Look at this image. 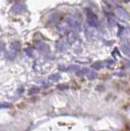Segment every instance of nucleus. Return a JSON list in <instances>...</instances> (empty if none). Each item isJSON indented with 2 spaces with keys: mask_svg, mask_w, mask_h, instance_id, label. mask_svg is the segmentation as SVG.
<instances>
[{
  "mask_svg": "<svg viewBox=\"0 0 130 131\" xmlns=\"http://www.w3.org/2000/svg\"><path fill=\"white\" fill-rule=\"evenodd\" d=\"M88 23L89 25L92 27H96L97 28L99 26V21H98V18L96 15L92 13V12H88Z\"/></svg>",
  "mask_w": 130,
  "mask_h": 131,
  "instance_id": "nucleus-1",
  "label": "nucleus"
},
{
  "mask_svg": "<svg viewBox=\"0 0 130 131\" xmlns=\"http://www.w3.org/2000/svg\"><path fill=\"white\" fill-rule=\"evenodd\" d=\"M116 15H117V17L121 20H127L129 18L128 14L125 12V10H123V9L120 8V7H117L116 8Z\"/></svg>",
  "mask_w": 130,
  "mask_h": 131,
  "instance_id": "nucleus-2",
  "label": "nucleus"
},
{
  "mask_svg": "<svg viewBox=\"0 0 130 131\" xmlns=\"http://www.w3.org/2000/svg\"><path fill=\"white\" fill-rule=\"evenodd\" d=\"M25 9H26V7L24 6L23 4H16L13 7V11L15 13H23L25 11Z\"/></svg>",
  "mask_w": 130,
  "mask_h": 131,
  "instance_id": "nucleus-3",
  "label": "nucleus"
},
{
  "mask_svg": "<svg viewBox=\"0 0 130 131\" xmlns=\"http://www.w3.org/2000/svg\"><path fill=\"white\" fill-rule=\"evenodd\" d=\"M38 47H39V49L41 51V52H45V51H47V49H48V47L46 46L45 42H39V45H38Z\"/></svg>",
  "mask_w": 130,
  "mask_h": 131,
  "instance_id": "nucleus-4",
  "label": "nucleus"
},
{
  "mask_svg": "<svg viewBox=\"0 0 130 131\" xmlns=\"http://www.w3.org/2000/svg\"><path fill=\"white\" fill-rule=\"evenodd\" d=\"M66 46H67V45L65 43L64 41H59L58 43H57V48H58V50H60V51L64 50L65 48H66Z\"/></svg>",
  "mask_w": 130,
  "mask_h": 131,
  "instance_id": "nucleus-5",
  "label": "nucleus"
},
{
  "mask_svg": "<svg viewBox=\"0 0 130 131\" xmlns=\"http://www.w3.org/2000/svg\"><path fill=\"white\" fill-rule=\"evenodd\" d=\"M49 80L50 81H54V82L59 81L60 80V75L59 74H52V75L49 76Z\"/></svg>",
  "mask_w": 130,
  "mask_h": 131,
  "instance_id": "nucleus-6",
  "label": "nucleus"
},
{
  "mask_svg": "<svg viewBox=\"0 0 130 131\" xmlns=\"http://www.w3.org/2000/svg\"><path fill=\"white\" fill-rule=\"evenodd\" d=\"M69 29H70V26H67V25H61V26L59 27V31H60V32H62V33H66V32H68V31H69Z\"/></svg>",
  "mask_w": 130,
  "mask_h": 131,
  "instance_id": "nucleus-7",
  "label": "nucleus"
},
{
  "mask_svg": "<svg viewBox=\"0 0 130 131\" xmlns=\"http://www.w3.org/2000/svg\"><path fill=\"white\" fill-rule=\"evenodd\" d=\"M79 70H80V68L77 65H71L68 68V71H70V72H78Z\"/></svg>",
  "mask_w": 130,
  "mask_h": 131,
  "instance_id": "nucleus-8",
  "label": "nucleus"
},
{
  "mask_svg": "<svg viewBox=\"0 0 130 131\" xmlns=\"http://www.w3.org/2000/svg\"><path fill=\"white\" fill-rule=\"evenodd\" d=\"M122 48H123V52L126 54V55H129L130 56V47L128 46H122Z\"/></svg>",
  "mask_w": 130,
  "mask_h": 131,
  "instance_id": "nucleus-9",
  "label": "nucleus"
},
{
  "mask_svg": "<svg viewBox=\"0 0 130 131\" xmlns=\"http://www.w3.org/2000/svg\"><path fill=\"white\" fill-rule=\"evenodd\" d=\"M12 106L11 104H9V103H4V104H0V110L1 108H10Z\"/></svg>",
  "mask_w": 130,
  "mask_h": 131,
  "instance_id": "nucleus-10",
  "label": "nucleus"
},
{
  "mask_svg": "<svg viewBox=\"0 0 130 131\" xmlns=\"http://www.w3.org/2000/svg\"><path fill=\"white\" fill-rule=\"evenodd\" d=\"M102 67H103V63H102V62H97V63H95V64L93 65V68H94V69H96V70L101 69Z\"/></svg>",
  "mask_w": 130,
  "mask_h": 131,
  "instance_id": "nucleus-11",
  "label": "nucleus"
},
{
  "mask_svg": "<svg viewBox=\"0 0 130 131\" xmlns=\"http://www.w3.org/2000/svg\"><path fill=\"white\" fill-rule=\"evenodd\" d=\"M87 76H88L90 79H94V78H96V77H97V74H96L95 72H93V71H88Z\"/></svg>",
  "mask_w": 130,
  "mask_h": 131,
  "instance_id": "nucleus-12",
  "label": "nucleus"
},
{
  "mask_svg": "<svg viewBox=\"0 0 130 131\" xmlns=\"http://www.w3.org/2000/svg\"><path fill=\"white\" fill-rule=\"evenodd\" d=\"M124 1H125V2H127V1H129V0H124Z\"/></svg>",
  "mask_w": 130,
  "mask_h": 131,
  "instance_id": "nucleus-13",
  "label": "nucleus"
}]
</instances>
